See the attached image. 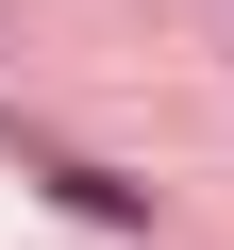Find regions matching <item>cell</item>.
Masks as SVG:
<instances>
[{"label": "cell", "instance_id": "cell-1", "mask_svg": "<svg viewBox=\"0 0 234 250\" xmlns=\"http://www.w3.org/2000/svg\"><path fill=\"white\" fill-rule=\"evenodd\" d=\"M50 200H84V217H151V184H117V167H84V150H50Z\"/></svg>", "mask_w": 234, "mask_h": 250}]
</instances>
